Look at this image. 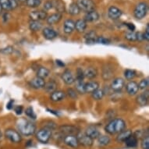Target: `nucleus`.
<instances>
[{"instance_id": "nucleus-1", "label": "nucleus", "mask_w": 149, "mask_h": 149, "mask_svg": "<svg viewBox=\"0 0 149 149\" xmlns=\"http://www.w3.org/2000/svg\"><path fill=\"white\" fill-rule=\"evenodd\" d=\"M126 127L127 124L124 120L121 118H116L108 123L105 127V130L109 134L113 135L122 132L126 129Z\"/></svg>"}, {"instance_id": "nucleus-2", "label": "nucleus", "mask_w": 149, "mask_h": 149, "mask_svg": "<svg viewBox=\"0 0 149 149\" xmlns=\"http://www.w3.org/2000/svg\"><path fill=\"white\" fill-rule=\"evenodd\" d=\"M17 128L19 130V133L24 136H31L36 131V127L35 125L29 120H20L17 123Z\"/></svg>"}, {"instance_id": "nucleus-3", "label": "nucleus", "mask_w": 149, "mask_h": 149, "mask_svg": "<svg viewBox=\"0 0 149 149\" xmlns=\"http://www.w3.org/2000/svg\"><path fill=\"white\" fill-rule=\"evenodd\" d=\"M147 13H148V5L145 3H139L136 6L134 10V15L135 18L138 20H141L145 17Z\"/></svg>"}, {"instance_id": "nucleus-4", "label": "nucleus", "mask_w": 149, "mask_h": 149, "mask_svg": "<svg viewBox=\"0 0 149 149\" xmlns=\"http://www.w3.org/2000/svg\"><path fill=\"white\" fill-rule=\"evenodd\" d=\"M51 137L52 130L48 129V128H45V127H43L42 129H40L36 133V138L38 139V141L42 142V143H44V144L49 141Z\"/></svg>"}, {"instance_id": "nucleus-5", "label": "nucleus", "mask_w": 149, "mask_h": 149, "mask_svg": "<svg viewBox=\"0 0 149 149\" xmlns=\"http://www.w3.org/2000/svg\"><path fill=\"white\" fill-rule=\"evenodd\" d=\"M76 3L80 10H82L84 12H90L95 9V4L93 0H77Z\"/></svg>"}, {"instance_id": "nucleus-6", "label": "nucleus", "mask_w": 149, "mask_h": 149, "mask_svg": "<svg viewBox=\"0 0 149 149\" xmlns=\"http://www.w3.org/2000/svg\"><path fill=\"white\" fill-rule=\"evenodd\" d=\"M5 137L13 143H19L22 140V137L20 133L13 129L6 130Z\"/></svg>"}, {"instance_id": "nucleus-7", "label": "nucleus", "mask_w": 149, "mask_h": 149, "mask_svg": "<svg viewBox=\"0 0 149 149\" xmlns=\"http://www.w3.org/2000/svg\"><path fill=\"white\" fill-rule=\"evenodd\" d=\"M59 132L61 133L62 134L65 136V135H76L80 132V130L77 127L75 126H72V125H63L59 127Z\"/></svg>"}, {"instance_id": "nucleus-8", "label": "nucleus", "mask_w": 149, "mask_h": 149, "mask_svg": "<svg viewBox=\"0 0 149 149\" xmlns=\"http://www.w3.org/2000/svg\"><path fill=\"white\" fill-rule=\"evenodd\" d=\"M115 73V70L111 64H105L103 66L102 72V77L104 81H110L113 78Z\"/></svg>"}, {"instance_id": "nucleus-9", "label": "nucleus", "mask_w": 149, "mask_h": 149, "mask_svg": "<svg viewBox=\"0 0 149 149\" xmlns=\"http://www.w3.org/2000/svg\"><path fill=\"white\" fill-rule=\"evenodd\" d=\"M77 141L79 144H81L85 147H91L93 144L94 140L91 139L90 137H88L85 133H81V131L77 134Z\"/></svg>"}, {"instance_id": "nucleus-10", "label": "nucleus", "mask_w": 149, "mask_h": 149, "mask_svg": "<svg viewBox=\"0 0 149 149\" xmlns=\"http://www.w3.org/2000/svg\"><path fill=\"white\" fill-rule=\"evenodd\" d=\"M63 142L67 146L73 148H76L79 146L78 141L76 135H65L63 136Z\"/></svg>"}, {"instance_id": "nucleus-11", "label": "nucleus", "mask_w": 149, "mask_h": 149, "mask_svg": "<svg viewBox=\"0 0 149 149\" xmlns=\"http://www.w3.org/2000/svg\"><path fill=\"white\" fill-rule=\"evenodd\" d=\"M29 85L31 88H34V89H36V90H38V89H42V88H44L45 84V81L44 79L40 78V77H35L33 79H31V81H29Z\"/></svg>"}, {"instance_id": "nucleus-12", "label": "nucleus", "mask_w": 149, "mask_h": 149, "mask_svg": "<svg viewBox=\"0 0 149 149\" xmlns=\"http://www.w3.org/2000/svg\"><path fill=\"white\" fill-rule=\"evenodd\" d=\"M125 86V81L123 78L120 77H117V78L113 79L111 85H110V88L112 89L113 91H120Z\"/></svg>"}, {"instance_id": "nucleus-13", "label": "nucleus", "mask_w": 149, "mask_h": 149, "mask_svg": "<svg viewBox=\"0 0 149 149\" xmlns=\"http://www.w3.org/2000/svg\"><path fill=\"white\" fill-rule=\"evenodd\" d=\"M126 90L128 95H135L138 93L139 88H138V84L134 81H129L126 84Z\"/></svg>"}, {"instance_id": "nucleus-14", "label": "nucleus", "mask_w": 149, "mask_h": 149, "mask_svg": "<svg viewBox=\"0 0 149 149\" xmlns=\"http://www.w3.org/2000/svg\"><path fill=\"white\" fill-rule=\"evenodd\" d=\"M108 16L111 20H116L120 19L122 16V11L116 6H110L108 10Z\"/></svg>"}, {"instance_id": "nucleus-15", "label": "nucleus", "mask_w": 149, "mask_h": 149, "mask_svg": "<svg viewBox=\"0 0 149 149\" xmlns=\"http://www.w3.org/2000/svg\"><path fill=\"white\" fill-rule=\"evenodd\" d=\"M62 80L66 85H71L75 82V78L73 77V74L72 73L70 70H66L63 73H62Z\"/></svg>"}, {"instance_id": "nucleus-16", "label": "nucleus", "mask_w": 149, "mask_h": 149, "mask_svg": "<svg viewBox=\"0 0 149 149\" xmlns=\"http://www.w3.org/2000/svg\"><path fill=\"white\" fill-rule=\"evenodd\" d=\"M30 18L31 20H42L47 19V13L45 11H43V10H40V11H38V10H35V11H32L29 15Z\"/></svg>"}, {"instance_id": "nucleus-17", "label": "nucleus", "mask_w": 149, "mask_h": 149, "mask_svg": "<svg viewBox=\"0 0 149 149\" xmlns=\"http://www.w3.org/2000/svg\"><path fill=\"white\" fill-rule=\"evenodd\" d=\"M66 96V94L63 91H55L50 95V100L54 102H58L60 101H63L65 99Z\"/></svg>"}, {"instance_id": "nucleus-18", "label": "nucleus", "mask_w": 149, "mask_h": 149, "mask_svg": "<svg viewBox=\"0 0 149 149\" xmlns=\"http://www.w3.org/2000/svg\"><path fill=\"white\" fill-rule=\"evenodd\" d=\"M42 34H43V36L45 37V38L47 40L55 39L57 37V35H58L57 32L55 30L49 27L43 28V30H42Z\"/></svg>"}, {"instance_id": "nucleus-19", "label": "nucleus", "mask_w": 149, "mask_h": 149, "mask_svg": "<svg viewBox=\"0 0 149 149\" xmlns=\"http://www.w3.org/2000/svg\"><path fill=\"white\" fill-rule=\"evenodd\" d=\"M148 99H149V93L148 91H146L140 94L139 95L137 96L136 98L137 103L138 105H141V106H145L148 104Z\"/></svg>"}, {"instance_id": "nucleus-20", "label": "nucleus", "mask_w": 149, "mask_h": 149, "mask_svg": "<svg viewBox=\"0 0 149 149\" xmlns=\"http://www.w3.org/2000/svg\"><path fill=\"white\" fill-rule=\"evenodd\" d=\"M85 134L90 137L91 139H97L100 136V132L94 126H89L86 128Z\"/></svg>"}, {"instance_id": "nucleus-21", "label": "nucleus", "mask_w": 149, "mask_h": 149, "mask_svg": "<svg viewBox=\"0 0 149 149\" xmlns=\"http://www.w3.org/2000/svg\"><path fill=\"white\" fill-rule=\"evenodd\" d=\"M84 77L91 80V79L95 78L96 77L98 76V71L95 67L90 66V67H88L84 71Z\"/></svg>"}, {"instance_id": "nucleus-22", "label": "nucleus", "mask_w": 149, "mask_h": 149, "mask_svg": "<svg viewBox=\"0 0 149 149\" xmlns=\"http://www.w3.org/2000/svg\"><path fill=\"white\" fill-rule=\"evenodd\" d=\"M75 30V22L71 19L65 20L63 24V31L67 34H71Z\"/></svg>"}, {"instance_id": "nucleus-23", "label": "nucleus", "mask_w": 149, "mask_h": 149, "mask_svg": "<svg viewBox=\"0 0 149 149\" xmlns=\"http://www.w3.org/2000/svg\"><path fill=\"white\" fill-rule=\"evenodd\" d=\"M99 19V14L95 10H92L90 12L86 13L85 16H84V19L86 22H95Z\"/></svg>"}, {"instance_id": "nucleus-24", "label": "nucleus", "mask_w": 149, "mask_h": 149, "mask_svg": "<svg viewBox=\"0 0 149 149\" xmlns=\"http://www.w3.org/2000/svg\"><path fill=\"white\" fill-rule=\"evenodd\" d=\"M98 89H99V84L97 81H89L88 83H85V93H93Z\"/></svg>"}, {"instance_id": "nucleus-25", "label": "nucleus", "mask_w": 149, "mask_h": 149, "mask_svg": "<svg viewBox=\"0 0 149 149\" xmlns=\"http://www.w3.org/2000/svg\"><path fill=\"white\" fill-rule=\"evenodd\" d=\"M62 17H63V15L62 13H53V14L50 15L49 17H47V23L49 25H54L59 23L60 20H61Z\"/></svg>"}, {"instance_id": "nucleus-26", "label": "nucleus", "mask_w": 149, "mask_h": 149, "mask_svg": "<svg viewBox=\"0 0 149 149\" xmlns=\"http://www.w3.org/2000/svg\"><path fill=\"white\" fill-rule=\"evenodd\" d=\"M132 134L133 132L131 130H123L122 132L118 134L117 137H116V141L118 142H125Z\"/></svg>"}, {"instance_id": "nucleus-27", "label": "nucleus", "mask_w": 149, "mask_h": 149, "mask_svg": "<svg viewBox=\"0 0 149 149\" xmlns=\"http://www.w3.org/2000/svg\"><path fill=\"white\" fill-rule=\"evenodd\" d=\"M49 74H50V70L49 69H47L46 67H44V66H40L37 70L36 77H40V78H42L45 80L46 77L49 76Z\"/></svg>"}, {"instance_id": "nucleus-28", "label": "nucleus", "mask_w": 149, "mask_h": 149, "mask_svg": "<svg viewBox=\"0 0 149 149\" xmlns=\"http://www.w3.org/2000/svg\"><path fill=\"white\" fill-rule=\"evenodd\" d=\"M86 39V43L87 44H94L96 42V39H97V34L95 31H90L87 33L84 36Z\"/></svg>"}, {"instance_id": "nucleus-29", "label": "nucleus", "mask_w": 149, "mask_h": 149, "mask_svg": "<svg viewBox=\"0 0 149 149\" xmlns=\"http://www.w3.org/2000/svg\"><path fill=\"white\" fill-rule=\"evenodd\" d=\"M87 28V22L82 19H79L75 22V29L79 33H82Z\"/></svg>"}, {"instance_id": "nucleus-30", "label": "nucleus", "mask_w": 149, "mask_h": 149, "mask_svg": "<svg viewBox=\"0 0 149 149\" xmlns=\"http://www.w3.org/2000/svg\"><path fill=\"white\" fill-rule=\"evenodd\" d=\"M45 91L48 93H52L53 91L57 90V84L54 81H50L49 82H45L44 87Z\"/></svg>"}, {"instance_id": "nucleus-31", "label": "nucleus", "mask_w": 149, "mask_h": 149, "mask_svg": "<svg viewBox=\"0 0 149 149\" xmlns=\"http://www.w3.org/2000/svg\"><path fill=\"white\" fill-rule=\"evenodd\" d=\"M52 2V5L53 7L56 8V10H57V13H62L65 11V5L64 3L61 0H53Z\"/></svg>"}, {"instance_id": "nucleus-32", "label": "nucleus", "mask_w": 149, "mask_h": 149, "mask_svg": "<svg viewBox=\"0 0 149 149\" xmlns=\"http://www.w3.org/2000/svg\"><path fill=\"white\" fill-rule=\"evenodd\" d=\"M29 28L32 31H38L42 28V24L38 20H31L29 23Z\"/></svg>"}, {"instance_id": "nucleus-33", "label": "nucleus", "mask_w": 149, "mask_h": 149, "mask_svg": "<svg viewBox=\"0 0 149 149\" xmlns=\"http://www.w3.org/2000/svg\"><path fill=\"white\" fill-rule=\"evenodd\" d=\"M97 139H98V144L100 146H107L111 142L110 137L107 135H100Z\"/></svg>"}, {"instance_id": "nucleus-34", "label": "nucleus", "mask_w": 149, "mask_h": 149, "mask_svg": "<svg viewBox=\"0 0 149 149\" xmlns=\"http://www.w3.org/2000/svg\"><path fill=\"white\" fill-rule=\"evenodd\" d=\"M80 12H81V10H80L78 6L77 5L76 3H72L69 6V14L72 15V16H77L80 13Z\"/></svg>"}, {"instance_id": "nucleus-35", "label": "nucleus", "mask_w": 149, "mask_h": 149, "mask_svg": "<svg viewBox=\"0 0 149 149\" xmlns=\"http://www.w3.org/2000/svg\"><path fill=\"white\" fill-rule=\"evenodd\" d=\"M125 143H126V145H127L128 148H135V147L137 145L138 139L135 137L134 135L132 134L127 140V141H125Z\"/></svg>"}, {"instance_id": "nucleus-36", "label": "nucleus", "mask_w": 149, "mask_h": 149, "mask_svg": "<svg viewBox=\"0 0 149 149\" xmlns=\"http://www.w3.org/2000/svg\"><path fill=\"white\" fill-rule=\"evenodd\" d=\"M136 74H137V73L134 70H130V69H128V70H126L124 71V77L127 81H131V80H133L136 77Z\"/></svg>"}, {"instance_id": "nucleus-37", "label": "nucleus", "mask_w": 149, "mask_h": 149, "mask_svg": "<svg viewBox=\"0 0 149 149\" xmlns=\"http://www.w3.org/2000/svg\"><path fill=\"white\" fill-rule=\"evenodd\" d=\"M76 81V91L79 94H85L84 90V85L85 83L82 81Z\"/></svg>"}, {"instance_id": "nucleus-38", "label": "nucleus", "mask_w": 149, "mask_h": 149, "mask_svg": "<svg viewBox=\"0 0 149 149\" xmlns=\"http://www.w3.org/2000/svg\"><path fill=\"white\" fill-rule=\"evenodd\" d=\"M91 94H92V98L95 100H101V99H102V98L105 95L103 90H102V89H98Z\"/></svg>"}, {"instance_id": "nucleus-39", "label": "nucleus", "mask_w": 149, "mask_h": 149, "mask_svg": "<svg viewBox=\"0 0 149 149\" xmlns=\"http://www.w3.org/2000/svg\"><path fill=\"white\" fill-rule=\"evenodd\" d=\"M42 3V0H27L26 4L27 6L31 8L38 7Z\"/></svg>"}, {"instance_id": "nucleus-40", "label": "nucleus", "mask_w": 149, "mask_h": 149, "mask_svg": "<svg viewBox=\"0 0 149 149\" xmlns=\"http://www.w3.org/2000/svg\"><path fill=\"white\" fill-rule=\"evenodd\" d=\"M125 38L130 42L137 41V33L134 31H130L125 34Z\"/></svg>"}, {"instance_id": "nucleus-41", "label": "nucleus", "mask_w": 149, "mask_h": 149, "mask_svg": "<svg viewBox=\"0 0 149 149\" xmlns=\"http://www.w3.org/2000/svg\"><path fill=\"white\" fill-rule=\"evenodd\" d=\"M25 114L27 116V117L31 118V119H33V120H35L36 119V114L34 113V109L32 107H27L25 110Z\"/></svg>"}, {"instance_id": "nucleus-42", "label": "nucleus", "mask_w": 149, "mask_h": 149, "mask_svg": "<svg viewBox=\"0 0 149 149\" xmlns=\"http://www.w3.org/2000/svg\"><path fill=\"white\" fill-rule=\"evenodd\" d=\"M148 84H149V81L148 78H145L143 79L141 81L139 84H138V88H139V90H145L147 88H148Z\"/></svg>"}, {"instance_id": "nucleus-43", "label": "nucleus", "mask_w": 149, "mask_h": 149, "mask_svg": "<svg viewBox=\"0 0 149 149\" xmlns=\"http://www.w3.org/2000/svg\"><path fill=\"white\" fill-rule=\"evenodd\" d=\"M66 94H67V95L72 99H76L77 98V91H75L73 88L67 89V93H66Z\"/></svg>"}, {"instance_id": "nucleus-44", "label": "nucleus", "mask_w": 149, "mask_h": 149, "mask_svg": "<svg viewBox=\"0 0 149 149\" xmlns=\"http://www.w3.org/2000/svg\"><path fill=\"white\" fill-rule=\"evenodd\" d=\"M0 5L3 10H11L10 6V0H0Z\"/></svg>"}, {"instance_id": "nucleus-45", "label": "nucleus", "mask_w": 149, "mask_h": 149, "mask_svg": "<svg viewBox=\"0 0 149 149\" xmlns=\"http://www.w3.org/2000/svg\"><path fill=\"white\" fill-rule=\"evenodd\" d=\"M141 148L142 149H149V137L146 136L144 137L141 141Z\"/></svg>"}, {"instance_id": "nucleus-46", "label": "nucleus", "mask_w": 149, "mask_h": 149, "mask_svg": "<svg viewBox=\"0 0 149 149\" xmlns=\"http://www.w3.org/2000/svg\"><path fill=\"white\" fill-rule=\"evenodd\" d=\"M96 42L99 44L102 45H109L110 44V40L105 38V37H98L96 39Z\"/></svg>"}, {"instance_id": "nucleus-47", "label": "nucleus", "mask_w": 149, "mask_h": 149, "mask_svg": "<svg viewBox=\"0 0 149 149\" xmlns=\"http://www.w3.org/2000/svg\"><path fill=\"white\" fill-rule=\"evenodd\" d=\"M84 71L81 68L77 69V77L75 81H84Z\"/></svg>"}, {"instance_id": "nucleus-48", "label": "nucleus", "mask_w": 149, "mask_h": 149, "mask_svg": "<svg viewBox=\"0 0 149 149\" xmlns=\"http://www.w3.org/2000/svg\"><path fill=\"white\" fill-rule=\"evenodd\" d=\"M52 8H53V5H52V1H47L46 3H45L44 4L45 11L50 10L51 9H52Z\"/></svg>"}, {"instance_id": "nucleus-49", "label": "nucleus", "mask_w": 149, "mask_h": 149, "mask_svg": "<svg viewBox=\"0 0 149 149\" xmlns=\"http://www.w3.org/2000/svg\"><path fill=\"white\" fill-rule=\"evenodd\" d=\"M45 127L52 130H55L56 128V124L54 122H52V121H49V122H48V124L45 125Z\"/></svg>"}, {"instance_id": "nucleus-50", "label": "nucleus", "mask_w": 149, "mask_h": 149, "mask_svg": "<svg viewBox=\"0 0 149 149\" xmlns=\"http://www.w3.org/2000/svg\"><path fill=\"white\" fill-rule=\"evenodd\" d=\"M143 34V39L146 40L147 42H148L149 40V25L147 24L146 29H145V31H144Z\"/></svg>"}, {"instance_id": "nucleus-51", "label": "nucleus", "mask_w": 149, "mask_h": 149, "mask_svg": "<svg viewBox=\"0 0 149 149\" xmlns=\"http://www.w3.org/2000/svg\"><path fill=\"white\" fill-rule=\"evenodd\" d=\"M2 52L4 54H11L13 52V48L11 46H8L5 49H2Z\"/></svg>"}, {"instance_id": "nucleus-52", "label": "nucleus", "mask_w": 149, "mask_h": 149, "mask_svg": "<svg viewBox=\"0 0 149 149\" xmlns=\"http://www.w3.org/2000/svg\"><path fill=\"white\" fill-rule=\"evenodd\" d=\"M10 6L11 10L16 9L17 7V6H18L17 0H10Z\"/></svg>"}, {"instance_id": "nucleus-53", "label": "nucleus", "mask_w": 149, "mask_h": 149, "mask_svg": "<svg viewBox=\"0 0 149 149\" xmlns=\"http://www.w3.org/2000/svg\"><path fill=\"white\" fill-rule=\"evenodd\" d=\"M23 109H24L23 106H21V105H17L15 108V112H16L17 115H20L23 113Z\"/></svg>"}, {"instance_id": "nucleus-54", "label": "nucleus", "mask_w": 149, "mask_h": 149, "mask_svg": "<svg viewBox=\"0 0 149 149\" xmlns=\"http://www.w3.org/2000/svg\"><path fill=\"white\" fill-rule=\"evenodd\" d=\"M126 26H127V28H128L130 31H134L135 26L134 25V24H131V23H127V24H126Z\"/></svg>"}, {"instance_id": "nucleus-55", "label": "nucleus", "mask_w": 149, "mask_h": 149, "mask_svg": "<svg viewBox=\"0 0 149 149\" xmlns=\"http://www.w3.org/2000/svg\"><path fill=\"white\" fill-rule=\"evenodd\" d=\"M13 102H14V101L11 100L10 102L8 103L7 105H6V108H7L8 109H11L13 108Z\"/></svg>"}, {"instance_id": "nucleus-56", "label": "nucleus", "mask_w": 149, "mask_h": 149, "mask_svg": "<svg viewBox=\"0 0 149 149\" xmlns=\"http://www.w3.org/2000/svg\"><path fill=\"white\" fill-rule=\"evenodd\" d=\"M56 64L58 65V66H63H63H65V64H64L63 62L60 61V60H56Z\"/></svg>"}, {"instance_id": "nucleus-57", "label": "nucleus", "mask_w": 149, "mask_h": 149, "mask_svg": "<svg viewBox=\"0 0 149 149\" xmlns=\"http://www.w3.org/2000/svg\"><path fill=\"white\" fill-rule=\"evenodd\" d=\"M17 2H20V3H26L27 0H17Z\"/></svg>"}, {"instance_id": "nucleus-58", "label": "nucleus", "mask_w": 149, "mask_h": 149, "mask_svg": "<svg viewBox=\"0 0 149 149\" xmlns=\"http://www.w3.org/2000/svg\"><path fill=\"white\" fill-rule=\"evenodd\" d=\"M2 12H3V8L1 6V5H0V15L2 14Z\"/></svg>"}, {"instance_id": "nucleus-59", "label": "nucleus", "mask_w": 149, "mask_h": 149, "mask_svg": "<svg viewBox=\"0 0 149 149\" xmlns=\"http://www.w3.org/2000/svg\"><path fill=\"white\" fill-rule=\"evenodd\" d=\"M2 138V132H1V130H0V139Z\"/></svg>"}]
</instances>
